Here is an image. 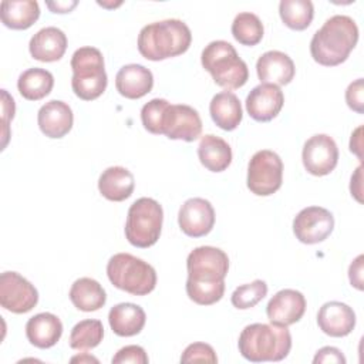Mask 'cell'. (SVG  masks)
Listing matches in <instances>:
<instances>
[{
  "mask_svg": "<svg viewBox=\"0 0 364 364\" xmlns=\"http://www.w3.org/2000/svg\"><path fill=\"white\" fill-rule=\"evenodd\" d=\"M54 85V77L48 70L33 67L23 71L17 80V88L23 98L38 101L48 95Z\"/></svg>",
  "mask_w": 364,
  "mask_h": 364,
  "instance_id": "cell-29",
  "label": "cell"
},
{
  "mask_svg": "<svg viewBox=\"0 0 364 364\" xmlns=\"http://www.w3.org/2000/svg\"><path fill=\"white\" fill-rule=\"evenodd\" d=\"M317 324L330 337H346L355 327V313L346 303L327 301L317 313Z\"/></svg>",
  "mask_w": 364,
  "mask_h": 364,
  "instance_id": "cell-17",
  "label": "cell"
},
{
  "mask_svg": "<svg viewBox=\"0 0 364 364\" xmlns=\"http://www.w3.org/2000/svg\"><path fill=\"white\" fill-rule=\"evenodd\" d=\"M164 210L152 198H139L128 209L125 222V237L135 247L154 246L162 229Z\"/></svg>",
  "mask_w": 364,
  "mask_h": 364,
  "instance_id": "cell-8",
  "label": "cell"
},
{
  "mask_svg": "<svg viewBox=\"0 0 364 364\" xmlns=\"http://www.w3.org/2000/svg\"><path fill=\"white\" fill-rule=\"evenodd\" d=\"M146 314L144 309L134 303H119L111 307L108 323L111 330L119 337H132L144 328Z\"/></svg>",
  "mask_w": 364,
  "mask_h": 364,
  "instance_id": "cell-24",
  "label": "cell"
},
{
  "mask_svg": "<svg viewBox=\"0 0 364 364\" xmlns=\"http://www.w3.org/2000/svg\"><path fill=\"white\" fill-rule=\"evenodd\" d=\"M124 363H134V364H146L148 355L141 346H125L117 351L112 357V364H124Z\"/></svg>",
  "mask_w": 364,
  "mask_h": 364,
  "instance_id": "cell-36",
  "label": "cell"
},
{
  "mask_svg": "<svg viewBox=\"0 0 364 364\" xmlns=\"http://www.w3.org/2000/svg\"><path fill=\"white\" fill-rule=\"evenodd\" d=\"M213 122L223 131H233L239 127L243 111L239 98L232 91H222L213 95L209 104Z\"/></svg>",
  "mask_w": 364,
  "mask_h": 364,
  "instance_id": "cell-25",
  "label": "cell"
},
{
  "mask_svg": "<svg viewBox=\"0 0 364 364\" xmlns=\"http://www.w3.org/2000/svg\"><path fill=\"white\" fill-rule=\"evenodd\" d=\"M71 88L80 100L92 101L105 91L108 77L98 48L87 46L75 50L71 57Z\"/></svg>",
  "mask_w": 364,
  "mask_h": 364,
  "instance_id": "cell-6",
  "label": "cell"
},
{
  "mask_svg": "<svg viewBox=\"0 0 364 364\" xmlns=\"http://www.w3.org/2000/svg\"><path fill=\"white\" fill-rule=\"evenodd\" d=\"M1 23L11 30H26L40 17V7L36 0H4L0 4Z\"/></svg>",
  "mask_w": 364,
  "mask_h": 364,
  "instance_id": "cell-27",
  "label": "cell"
},
{
  "mask_svg": "<svg viewBox=\"0 0 364 364\" xmlns=\"http://www.w3.org/2000/svg\"><path fill=\"white\" fill-rule=\"evenodd\" d=\"M186 294L200 306L219 301L225 293V277L229 270L228 255L213 246L195 247L186 259Z\"/></svg>",
  "mask_w": 364,
  "mask_h": 364,
  "instance_id": "cell-1",
  "label": "cell"
},
{
  "mask_svg": "<svg viewBox=\"0 0 364 364\" xmlns=\"http://www.w3.org/2000/svg\"><path fill=\"white\" fill-rule=\"evenodd\" d=\"M28 50L34 60L43 63L58 61L67 50V36L54 26L44 27L31 37Z\"/></svg>",
  "mask_w": 364,
  "mask_h": 364,
  "instance_id": "cell-20",
  "label": "cell"
},
{
  "mask_svg": "<svg viewBox=\"0 0 364 364\" xmlns=\"http://www.w3.org/2000/svg\"><path fill=\"white\" fill-rule=\"evenodd\" d=\"M264 34L262 20L249 11L239 13L232 23V36L243 46H256L262 41Z\"/></svg>",
  "mask_w": 364,
  "mask_h": 364,
  "instance_id": "cell-31",
  "label": "cell"
},
{
  "mask_svg": "<svg viewBox=\"0 0 364 364\" xmlns=\"http://www.w3.org/2000/svg\"><path fill=\"white\" fill-rule=\"evenodd\" d=\"M267 294V284L264 280L256 279L252 283L242 284L235 289L230 296V301L236 309L246 310L255 307Z\"/></svg>",
  "mask_w": 364,
  "mask_h": 364,
  "instance_id": "cell-33",
  "label": "cell"
},
{
  "mask_svg": "<svg viewBox=\"0 0 364 364\" xmlns=\"http://www.w3.org/2000/svg\"><path fill=\"white\" fill-rule=\"evenodd\" d=\"M284 104L283 91L274 84H259L246 97L247 114L259 122L272 121Z\"/></svg>",
  "mask_w": 364,
  "mask_h": 364,
  "instance_id": "cell-16",
  "label": "cell"
},
{
  "mask_svg": "<svg viewBox=\"0 0 364 364\" xmlns=\"http://www.w3.org/2000/svg\"><path fill=\"white\" fill-rule=\"evenodd\" d=\"M192 33L186 23L178 18L154 21L144 26L138 34V51L151 61H161L188 51Z\"/></svg>",
  "mask_w": 364,
  "mask_h": 364,
  "instance_id": "cell-3",
  "label": "cell"
},
{
  "mask_svg": "<svg viewBox=\"0 0 364 364\" xmlns=\"http://www.w3.org/2000/svg\"><path fill=\"white\" fill-rule=\"evenodd\" d=\"M198 156L208 171L222 172L232 162V148L223 138L208 134L198 145Z\"/></svg>",
  "mask_w": 364,
  "mask_h": 364,
  "instance_id": "cell-26",
  "label": "cell"
},
{
  "mask_svg": "<svg viewBox=\"0 0 364 364\" xmlns=\"http://www.w3.org/2000/svg\"><path fill=\"white\" fill-rule=\"evenodd\" d=\"M1 101H3V122H4V128L7 129V124H9V118L13 119L14 117V100L7 94L6 90H1ZM7 144V131H4V141H3V148Z\"/></svg>",
  "mask_w": 364,
  "mask_h": 364,
  "instance_id": "cell-40",
  "label": "cell"
},
{
  "mask_svg": "<svg viewBox=\"0 0 364 364\" xmlns=\"http://www.w3.org/2000/svg\"><path fill=\"white\" fill-rule=\"evenodd\" d=\"M256 73L263 84L286 85L296 74L293 60L279 50H270L263 53L256 63Z\"/></svg>",
  "mask_w": 364,
  "mask_h": 364,
  "instance_id": "cell-18",
  "label": "cell"
},
{
  "mask_svg": "<svg viewBox=\"0 0 364 364\" xmlns=\"http://www.w3.org/2000/svg\"><path fill=\"white\" fill-rule=\"evenodd\" d=\"M358 41L355 21L344 14H336L324 21L310 41L313 60L326 67L344 63Z\"/></svg>",
  "mask_w": 364,
  "mask_h": 364,
  "instance_id": "cell-2",
  "label": "cell"
},
{
  "mask_svg": "<svg viewBox=\"0 0 364 364\" xmlns=\"http://www.w3.org/2000/svg\"><path fill=\"white\" fill-rule=\"evenodd\" d=\"M301 159L309 173L314 176L328 175L338 162L337 144L327 134H316L304 142Z\"/></svg>",
  "mask_w": 364,
  "mask_h": 364,
  "instance_id": "cell-12",
  "label": "cell"
},
{
  "mask_svg": "<svg viewBox=\"0 0 364 364\" xmlns=\"http://www.w3.org/2000/svg\"><path fill=\"white\" fill-rule=\"evenodd\" d=\"M37 122L40 131L46 136L57 139L63 138L71 131L74 115L67 102L60 100H51L38 109Z\"/></svg>",
  "mask_w": 364,
  "mask_h": 364,
  "instance_id": "cell-19",
  "label": "cell"
},
{
  "mask_svg": "<svg viewBox=\"0 0 364 364\" xmlns=\"http://www.w3.org/2000/svg\"><path fill=\"white\" fill-rule=\"evenodd\" d=\"M181 230L189 237L208 235L215 225V209L203 198H191L183 202L178 213Z\"/></svg>",
  "mask_w": 364,
  "mask_h": 364,
  "instance_id": "cell-14",
  "label": "cell"
},
{
  "mask_svg": "<svg viewBox=\"0 0 364 364\" xmlns=\"http://www.w3.org/2000/svg\"><path fill=\"white\" fill-rule=\"evenodd\" d=\"M334 229V216L321 206L301 209L293 219V233L304 245H316L326 240Z\"/></svg>",
  "mask_w": 364,
  "mask_h": 364,
  "instance_id": "cell-11",
  "label": "cell"
},
{
  "mask_svg": "<svg viewBox=\"0 0 364 364\" xmlns=\"http://www.w3.org/2000/svg\"><path fill=\"white\" fill-rule=\"evenodd\" d=\"M363 94H364L363 78H357L346 90V102H347V105L353 111H355L358 114L364 112V98H363Z\"/></svg>",
  "mask_w": 364,
  "mask_h": 364,
  "instance_id": "cell-37",
  "label": "cell"
},
{
  "mask_svg": "<svg viewBox=\"0 0 364 364\" xmlns=\"http://www.w3.org/2000/svg\"><path fill=\"white\" fill-rule=\"evenodd\" d=\"M361 131H363V127H358L351 134V139H350V151L353 154H355L360 161H363V155H361Z\"/></svg>",
  "mask_w": 364,
  "mask_h": 364,
  "instance_id": "cell-42",
  "label": "cell"
},
{
  "mask_svg": "<svg viewBox=\"0 0 364 364\" xmlns=\"http://www.w3.org/2000/svg\"><path fill=\"white\" fill-rule=\"evenodd\" d=\"M107 276L119 290L134 296L149 294L156 286L155 269L129 253H117L107 263Z\"/></svg>",
  "mask_w": 364,
  "mask_h": 364,
  "instance_id": "cell-7",
  "label": "cell"
},
{
  "mask_svg": "<svg viewBox=\"0 0 364 364\" xmlns=\"http://www.w3.org/2000/svg\"><path fill=\"white\" fill-rule=\"evenodd\" d=\"M237 347L250 363L282 361L290 353L291 336L286 326L253 323L242 330Z\"/></svg>",
  "mask_w": 364,
  "mask_h": 364,
  "instance_id": "cell-4",
  "label": "cell"
},
{
  "mask_svg": "<svg viewBox=\"0 0 364 364\" xmlns=\"http://www.w3.org/2000/svg\"><path fill=\"white\" fill-rule=\"evenodd\" d=\"M283 182V162L270 151H257L247 165V188L257 196H269L277 192Z\"/></svg>",
  "mask_w": 364,
  "mask_h": 364,
  "instance_id": "cell-9",
  "label": "cell"
},
{
  "mask_svg": "<svg viewBox=\"0 0 364 364\" xmlns=\"http://www.w3.org/2000/svg\"><path fill=\"white\" fill-rule=\"evenodd\" d=\"M306 311V299L303 293L294 289L277 291L266 306V314L270 323L290 326L297 323Z\"/></svg>",
  "mask_w": 364,
  "mask_h": 364,
  "instance_id": "cell-15",
  "label": "cell"
},
{
  "mask_svg": "<svg viewBox=\"0 0 364 364\" xmlns=\"http://www.w3.org/2000/svg\"><path fill=\"white\" fill-rule=\"evenodd\" d=\"M169 102L164 98H154L148 101L141 109V121L144 128L151 132L161 135L162 134V121Z\"/></svg>",
  "mask_w": 364,
  "mask_h": 364,
  "instance_id": "cell-34",
  "label": "cell"
},
{
  "mask_svg": "<svg viewBox=\"0 0 364 364\" xmlns=\"http://www.w3.org/2000/svg\"><path fill=\"white\" fill-rule=\"evenodd\" d=\"M70 300L71 303L81 311H97L100 310L105 301L107 294L104 287L91 277L77 279L70 289Z\"/></svg>",
  "mask_w": 364,
  "mask_h": 364,
  "instance_id": "cell-28",
  "label": "cell"
},
{
  "mask_svg": "<svg viewBox=\"0 0 364 364\" xmlns=\"http://www.w3.org/2000/svg\"><path fill=\"white\" fill-rule=\"evenodd\" d=\"M313 363L314 364H318V363H337V364H346V357L343 355V353L336 348V347H323L320 348L314 358H313Z\"/></svg>",
  "mask_w": 364,
  "mask_h": 364,
  "instance_id": "cell-38",
  "label": "cell"
},
{
  "mask_svg": "<svg viewBox=\"0 0 364 364\" xmlns=\"http://www.w3.org/2000/svg\"><path fill=\"white\" fill-rule=\"evenodd\" d=\"M202 67L213 81L226 90H236L249 80L246 63L237 55L235 47L225 40L210 41L200 55Z\"/></svg>",
  "mask_w": 364,
  "mask_h": 364,
  "instance_id": "cell-5",
  "label": "cell"
},
{
  "mask_svg": "<svg viewBox=\"0 0 364 364\" xmlns=\"http://www.w3.org/2000/svg\"><path fill=\"white\" fill-rule=\"evenodd\" d=\"M154 87L152 73L141 64H127L115 75L117 91L128 98L138 100L146 95Z\"/></svg>",
  "mask_w": 364,
  "mask_h": 364,
  "instance_id": "cell-21",
  "label": "cell"
},
{
  "mask_svg": "<svg viewBox=\"0 0 364 364\" xmlns=\"http://www.w3.org/2000/svg\"><path fill=\"white\" fill-rule=\"evenodd\" d=\"M361 171H363V166L360 165V166L355 169L354 175L351 176V183H350L351 195H353V196H354L360 203L363 202V199H361V192H363V189H361V181H363Z\"/></svg>",
  "mask_w": 364,
  "mask_h": 364,
  "instance_id": "cell-41",
  "label": "cell"
},
{
  "mask_svg": "<svg viewBox=\"0 0 364 364\" xmlns=\"http://www.w3.org/2000/svg\"><path fill=\"white\" fill-rule=\"evenodd\" d=\"M104 337V327L100 320L87 318L77 323L70 334V347L74 350H91L97 347Z\"/></svg>",
  "mask_w": 364,
  "mask_h": 364,
  "instance_id": "cell-32",
  "label": "cell"
},
{
  "mask_svg": "<svg viewBox=\"0 0 364 364\" xmlns=\"http://www.w3.org/2000/svg\"><path fill=\"white\" fill-rule=\"evenodd\" d=\"M63 334V323L53 313H38L26 324L27 340L38 348H50L57 344Z\"/></svg>",
  "mask_w": 364,
  "mask_h": 364,
  "instance_id": "cell-22",
  "label": "cell"
},
{
  "mask_svg": "<svg viewBox=\"0 0 364 364\" xmlns=\"http://www.w3.org/2000/svg\"><path fill=\"white\" fill-rule=\"evenodd\" d=\"M363 260H364V256L360 255L353 260V263L348 267L350 283L358 290H363Z\"/></svg>",
  "mask_w": 364,
  "mask_h": 364,
  "instance_id": "cell-39",
  "label": "cell"
},
{
  "mask_svg": "<svg viewBox=\"0 0 364 364\" xmlns=\"http://www.w3.org/2000/svg\"><path fill=\"white\" fill-rule=\"evenodd\" d=\"M135 188V179L131 171L124 166H109L100 175L98 191L112 202H122L128 199Z\"/></svg>",
  "mask_w": 364,
  "mask_h": 364,
  "instance_id": "cell-23",
  "label": "cell"
},
{
  "mask_svg": "<svg viewBox=\"0 0 364 364\" xmlns=\"http://www.w3.org/2000/svg\"><path fill=\"white\" fill-rule=\"evenodd\" d=\"M282 21L291 30H306L313 20L314 7L310 0H282L279 4Z\"/></svg>",
  "mask_w": 364,
  "mask_h": 364,
  "instance_id": "cell-30",
  "label": "cell"
},
{
  "mask_svg": "<svg viewBox=\"0 0 364 364\" xmlns=\"http://www.w3.org/2000/svg\"><path fill=\"white\" fill-rule=\"evenodd\" d=\"M202 119L198 111L185 104H169L162 121V134L169 139L192 142L200 136Z\"/></svg>",
  "mask_w": 364,
  "mask_h": 364,
  "instance_id": "cell-13",
  "label": "cell"
},
{
  "mask_svg": "<svg viewBox=\"0 0 364 364\" xmlns=\"http://www.w3.org/2000/svg\"><path fill=\"white\" fill-rule=\"evenodd\" d=\"M77 6V1H48L47 7L53 13H70Z\"/></svg>",
  "mask_w": 364,
  "mask_h": 364,
  "instance_id": "cell-43",
  "label": "cell"
},
{
  "mask_svg": "<svg viewBox=\"0 0 364 364\" xmlns=\"http://www.w3.org/2000/svg\"><path fill=\"white\" fill-rule=\"evenodd\" d=\"M75 361H80V363H98V360L95 358V357H92V355H87V354H84V355H77V357H73L71 358V363H75Z\"/></svg>",
  "mask_w": 364,
  "mask_h": 364,
  "instance_id": "cell-44",
  "label": "cell"
},
{
  "mask_svg": "<svg viewBox=\"0 0 364 364\" xmlns=\"http://www.w3.org/2000/svg\"><path fill=\"white\" fill-rule=\"evenodd\" d=\"M37 289L17 272H3L0 276V304L3 309L23 314L36 307Z\"/></svg>",
  "mask_w": 364,
  "mask_h": 364,
  "instance_id": "cell-10",
  "label": "cell"
},
{
  "mask_svg": "<svg viewBox=\"0 0 364 364\" xmlns=\"http://www.w3.org/2000/svg\"><path fill=\"white\" fill-rule=\"evenodd\" d=\"M181 363H218L216 353L212 346L206 343H192L189 344L182 355Z\"/></svg>",
  "mask_w": 364,
  "mask_h": 364,
  "instance_id": "cell-35",
  "label": "cell"
}]
</instances>
